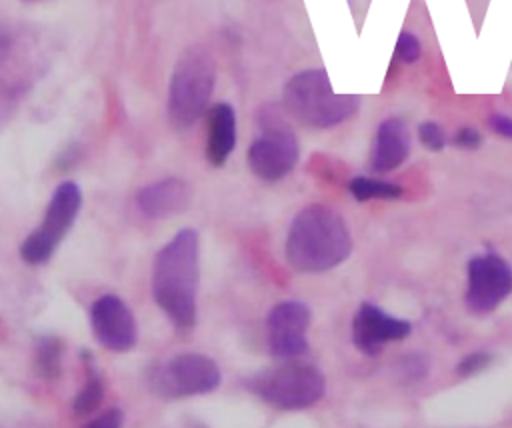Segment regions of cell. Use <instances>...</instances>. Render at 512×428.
Returning a JSON list of instances; mask_svg holds the SVG:
<instances>
[{
    "mask_svg": "<svg viewBox=\"0 0 512 428\" xmlns=\"http://www.w3.org/2000/svg\"><path fill=\"white\" fill-rule=\"evenodd\" d=\"M216 64L204 46H190L176 60L168 86V118L176 128L194 126L208 108Z\"/></svg>",
    "mask_w": 512,
    "mask_h": 428,
    "instance_id": "cell-4",
    "label": "cell"
},
{
    "mask_svg": "<svg viewBox=\"0 0 512 428\" xmlns=\"http://www.w3.org/2000/svg\"><path fill=\"white\" fill-rule=\"evenodd\" d=\"M82 206V190L76 182L64 180L56 186L42 222L38 224L36 230H32L24 242L20 244V256L26 264L38 266L48 262L70 228L74 226V220L80 212Z\"/></svg>",
    "mask_w": 512,
    "mask_h": 428,
    "instance_id": "cell-7",
    "label": "cell"
},
{
    "mask_svg": "<svg viewBox=\"0 0 512 428\" xmlns=\"http://www.w3.org/2000/svg\"><path fill=\"white\" fill-rule=\"evenodd\" d=\"M410 332L408 320L396 318L372 302H362L352 320V342L366 356L380 354L384 344L404 340Z\"/></svg>",
    "mask_w": 512,
    "mask_h": 428,
    "instance_id": "cell-12",
    "label": "cell"
},
{
    "mask_svg": "<svg viewBox=\"0 0 512 428\" xmlns=\"http://www.w3.org/2000/svg\"><path fill=\"white\" fill-rule=\"evenodd\" d=\"M488 124L492 128L494 134H498L500 138H506V140H512V116L508 114H502V112H496L488 118Z\"/></svg>",
    "mask_w": 512,
    "mask_h": 428,
    "instance_id": "cell-24",
    "label": "cell"
},
{
    "mask_svg": "<svg viewBox=\"0 0 512 428\" xmlns=\"http://www.w3.org/2000/svg\"><path fill=\"white\" fill-rule=\"evenodd\" d=\"M512 294V266L496 252L472 256L466 264L464 302L472 314L494 312Z\"/></svg>",
    "mask_w": 512,
    "mask_h": 428,
    "instance_id": "cell-9",
    "label": "cell"
},
{
    "mask_svg": "<svg viewBox=\"0 0 512 428\" xmlns=\"http://www.w3.org/2000/svg\"><path fill=\"white\" fill-rule=\"evenodd\" d=\"M260 136L248 148V168L254 176L276 182L288 176L298 162V140L276 106H262L258 112Z\"/></svg>",
    "mask_w": 512,
    "mask_h": 428,
    "instance_id": "cell-6",
    "label": "cell"
},
{
    "mask_svg": "<svg viewBox=\"0 0 512 428\" xmlns=\"http://www.w3.org/2000/svg\"><path fill=\"white\" fill-rule=\"evenodd\" d=\"M22 2H28V4H32V2H42V0H22Z\"/></svg>",
    "mask_w": 512,
    "mask_h": 428,
    "instance_id": "cell-25",
    "label": "cell"
},
{
    "mask_svg": "<svg viewBox=\"0 0 512 428\" xmlns=\"http://www.w3.org/2000/svg\"><path fill=\"white\" fill-rule=\"evenodd\" d=\"M88 424L98 426V428H120L124 424V414L120 408H110V410L102 412L100 416L92 418Z\"/></svg>",
    "mask_w": 512,
    "mask_h": 428,
    "instance_id": "cell-23",
    "label": "cell"
},
{
    "mask_svg": "<svg viewBox=\"0 0 512 428\" xmlns=\"http://www.w3.org/2000/svg\"><path fill=\"white\" fill-rule=\"evenodd\" d=\"M220 378V368L210 356L182 352L158 364L148 376V386L158 398L176 400L214 392Z\"/></svg>",
    "mask_w": 512,
    "mask_h": 428,
    "instance_id": "cell-8",
    "label": "cell"
},
{
    "mask_svg": "<svg viewBox=\"0 0 512 428\" xmlns=\"http://www.w3.org/2000/svg\"><path fill=\"white\" fill-rule=\"evenodd\" d=\"M192 198V188L186 180L170 176L152 184L142 186L136 196V208L152 220L168 218L172 214H178L188 208Z\"/></svg>",
    "mask_w": 512,
    "mask_h": 428,
    "instance_id": "cell-13",
    "label": "cell"
},
{
    "mask_svg": "<svg viewBox=\"0 0 512 428\" xmlns=\"http://www.w3.org/2000/svg\"><path fill=\"white\" fill-rule=\"evenodd\" d=\"M236 146V112L228 102H218L208 112L206 160L220 168L228 162Z\"/></svg>",
    "mask_w": 512,
    "mask_h": 428,
    "instance_id": "cell-15",
    "label": "cell"
},
{
    "mask_svg": "<svg viewBox=\"0 0 512 428\" xmlns=\"http://www.w3.org/2000/svg\"><path fill=\"white\" fill-rule=\"evenodd\" d=\"M200 240L192 228L178 230L154 256L152 296L178 330H190L198 316Z\"/></svg>",
    "mask_w": 512,
    "mask_h": 428,
    "instance_id": "cell-1",
    "label": "cell"
},
{
    "mask_svg": "<svg viewBox=\"0 0 512 428\" xmlns=\"http://www.w3.org/2000/svg\"><path fill=\"white\" fill-rule=\"evenodd\" d=\"M456 146L460 148H466V150H476L480 144H482V134L472 128V126H462L456 134H454V140H452Z\"/></svg>",
    "mask_w": 512,
    "mask_h": 428,
    "instance_id": "cell-22",
    "label": "cell"
},
{
    "mask_svg": "<svg viewBox=\"0 0 512 428\" xmlns=\"http://www.w3.org/2000/svg\"><path fill=\"white\" fill-rule=\"evenodd\" d=\"M244 386L272 408L304 410L324 398L326 378L314 364L286 362L248 376Z\"/></svg>",
    "mask_w": 512,
    "mask_h": 428,
    "instance_id": "cell-5",
    "label": "cell"
},
{
    "mask_svg": "<svg viewBox=\"0 0 512 428\" xmlns=\"http://www.w3.org/2000/svg\"><path fill=\"white\" fill-rule=\"evenodd\" d=\"M310 308L300 300L278 302L266 318L268 352L280 360H294L308 352Z\"/></svg>",
    "mask_w": 512,
    "mask_h": 428,
    "instance_id": "cell-10",
    "label": "cell"
},
{
    "mask_svg": "<svg viewBox=\"0 0 512 428\" xmlns=\"http://www.w3.org/2000/svg\"><path fill=\"white\" fill-rule=\"evenodd\" d=\"M352 252V236L344 218L324 204L302 208L286 234L284 254L296 272L318 274L336 268Z\"/></svg>",
    "mask_w": 512,
    "mask_h": 428,
    "instance_id": "cell-2",
    "label": "cell"
},
{
    "mask_svg": "<svg viewBox=\"0 0 512 428\" xmlns=\"http://www.w3.org/2000/svg\"><path fill=\"white\" fill-rule=\"evenodd\" d=\"M348 190L358 202H366V200H374V198L396 200L404 192L400 184L386 182V180H376V178H368V176H354L348 182Z\"/></svg>",
    "mask_w": 512,
    "mask_h": 428,
    "instance_id": "cell-18",
    "label": "cell"
},
{
    "mask_svg": "<svg viewBox=\"0 0 512 428\" xmlns=\"http://www.w3.org/2000/svg\"><path fill=\"white\" fill-rule=\"evenodd\" d=\"M62 354H64V344L58 336L54 334L40 336L34 350L36 374L46 382L58 380L62 374Z\"/></svg>",
    "mask_w": 512,
    "mask_h": 428,
    "instance_id": "cell-17",
    "label": "cell"
},
{
    "mask_svg": "<svg viewBox=\"0 0 512 428\" xmlns=\"http://www.w3.org/2000/svg\"><path fill=\"white\" fill-rule=\"evenodd\" d=\"M360 96L336 94L324 68L294 74L284 86V108L302 124L332 128L356 114Z\"/></svg>",
    "mask_w": 512,
    "mask_h": 428,
    "instance_id": "cell-3",
    "label": "cell"
},
{
    "mask_svg": "<svg viewBox=\"0 0 512 428\" xmlns=\"http://www.w3.org/2000/svg\"><path fill=\"white\" fill-rule=\"evenodd\" d=\"M90 326L98 344L110 352H130L138 342V324L130 306L116 294H102L90 308Z\"/></svg>",
    "mask_w": 512,
    "mask_h": 428,
    "instance_id": "cell-11",
    "label": "cell"
},
{
    "mask_svg": "<svg viewBox=\"0 0 512 428\" xmlns=\"http://www.w3.org/2000/svg\"><path fill=\"white\" fill-rule=\"evenodd\" d=\"M410 154V132L400 118H386L376 130L370 166L378 174H386L404 164Z\"/></svg>",
    "mask_w": 512,
    "mask_h": 428,
    "instance_id": "cell-14",
    "label": "cell"
},
{
    "mask_svg": "<svg viewBox=\"0 0 512 428\" xmlns=\"http://www.w3.org/2000/svg\"><path fill=\"white\" fill-rule=\"evenodd\" d=\"M420 54H422L420 40L412 32H400L396 40V58L404 64H412L420 58Z\"/></svg>",
    "mask_w": 512,
    "mask_h": 428,
    "instance_id": "cell-21",
    "label": "cell"
},
{
    "mask_svg": "<svg viewBox=\"0 0 512 428\" xmlns=\"http://www.w3.org/2000/svg\"><path fill=\"white\" fill-rule=\"evenodd\" d=\"M418 138H420L422 146H426L432 152L444 150V146L448 142L444 128L438 122H432V120H426L418 126Z\"/></svg>",
    "mask_w": 512,
    "mask_h": 428,
    "instance_id": "cell-19",
    "label": "cell"
},
{
    "mask_svg": "<svg viewBox=\"0 0 512 428\" xmlns=\"http://www.w3.org/2000/svg\"><path fill=\"white\" fill-rule=\"evenodd\" d=\"M490 362H492V354L482 352V350L470 352V354H466V356L456 364V374H458L460 378H470V376L482 372L484 368H488Z\"/></svg>",
    "mask_w": 512,
    "mask_h": 428,
    "instance_id": "cell-20",
    "label": "cell"
},
{
    "mask_svg": "<svg viewBox=\"0 0 512 428\" xmlns=\"http://www.w3.org/2000/svg\"><path fill=\"white\" fill-rule=\"evenodd\" d=\"M82 366H84L86 382H84L82 390H78V394L72 400L74 416H88V414L96 412L104 398V382H102V376L98 372L96 358L92 356V352L82 350Z\"/></svg>",
    "mask_w": 512,
    "mask_h": 428,
    "instance_id": "cell-16",
    "label": "cell"
}]
</instances>
